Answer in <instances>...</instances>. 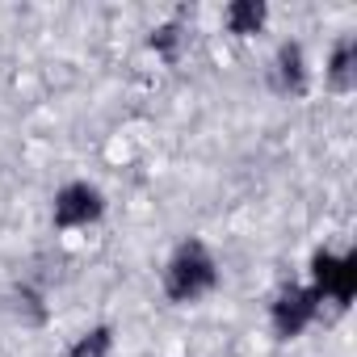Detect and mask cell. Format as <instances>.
<instances>
[{"instance_id":"1","label":"cell","mask_w":357,"mask_h":357,"mask_svg":"<svg viewBox=\"0 0 357 357\" xmlns=\"http://www.w3.org/2000/svg\"><path fill=\"white\" fill-rule=\"evenodd\" d=\"M219 257L211 252L206 240L198 236H185L176 244L160 269V286H164V298L176 303V307H190V303H202L206 294L219 290Z\"/></svg>"},{"instance_id":"2","label":"cell","mask_w":357,"mask_h":357,"mask_svg":"<svg viewBox=\"0 0 357 357\" xmlns=\"http://www.w3.org/2000/svg\"><path fill=\"white\" fill-rule=\"evenodd\" d=\"M101 215H105V194L93 181H68L51 198V223H55V231L93 227V223H101Z\"/></svg>"},{"instance_id":"3","label":"cell","mask_w":357,"mask_h":357,"mask_svg":"<svg viewBox=\"0 0 357 357\" xmlns=\"http://www.w3.org/2000/svg\"><path fill=\"white\" fill-rule=\"evenodd\" d=\"M319 290V298L336 303V307H349L353 294H357V252H328V248H315L311 257V282Z\"/></svg>"},{"instance_id":"4","label":"cell","mask_w":357,"mask_h":357,"mask_svg":"<svg viewBox=\"0 0 357 357\" xmlns=\"http://www.w3.org/2000/svg\"><path fill=\"white\" fill-rule=\"evenodd\" d=\"M319 307H324V298H319L315 286H286V290L269 303V328H273V336H278V340L303 336V332L319 319Z\"/></svg>"},{"instance_id":"5","label":"cell","mask_w":357,"mask_h":357,"mask_svg":"<svg viewBox=\"0 0 357 357\" xmlns=\"http://www.w3.org/2000/svg\"><path fill=\"white\" fill-rule=\"evenodd\" d=\"M307 84H311V68H307L303 43H282L273 55V89L282 97H303Z\"/></svg>"},{"instance_id":"6","label":"cell","mask_w":357,"mask_h":357,"mask_svg":"<svg viewBox=\"0 0 357 357\" xmlns=\"http://www.w3.org/2000/svg\"><path fill=\"white\" fill-rule=\"evenodd\" d=\"M324 80L332 93H349L357 84V38L353 34H340L328 51V63H324Z\"/></svg>"},{"instance_id":"7","label":"cell","mask_w":357,"mask_h":357,"mask_svg":"<svg viewBox=\"0 0 357 357\" xmlns=\"http://www.w3.org/2000/svg\"><path fill=\"white\" fill-rule=\"evenodd\" d=\"M265 22H269V5H265V0H231V5L223 9V26L231 34H240V38L261 34Z\"/></svg>"},{"instance_id":"8","label":"cell","mask_w":357,"mask_h":357,"mask_svg":"<svg viewBox=\"0 0 357 357\" xmlns=\"http://www.w3.org/2000/svg\"><path fill=\"white\" fill-rule=\"evenodd\" d=\"M109 353H114V328L109 324H97L84 336H76L63 357H109Z\"/></svg>"},{"instance_id":"9","label":"cell","mask_w":357,"mask_h":357,"mask_svg":"<svg viewBox=\"0 0 357 357\" xmlns=\"http://www.w3.org/2000/svg\"><path fill=\"white\" fill-rule=\"evenodd\" d=\"M147 47H151L160 59H176V47H181V22H164V26H155L151 38H147Z\"/></svg>"}]
</instances>
